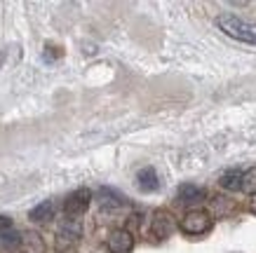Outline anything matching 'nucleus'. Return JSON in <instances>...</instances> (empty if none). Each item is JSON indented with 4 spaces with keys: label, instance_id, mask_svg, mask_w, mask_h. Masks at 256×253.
Instances as JSON below:
<instances>
[{
    "label": "nucleus",
    "instance_id": "1",
    "mask_svg": "<svg viewBox=\"0 0 256 253\" xmlns=\"http://www.w3.org/2000/svg\"><path fill=\"white\" fill-rule=\"evenodd\" d=\"M216 26L226 35L240 40V42H249V45H256V23L244 21L235 14H218L216 16Z\"/></svg>",
    "mask_w": 256,
    "mask_h": 253
},
{
    "label": "nucleus",
    "instance_id": "2",
    "mask_svg": "<svg viewBox=\"0 0 256 253\" xmlns=\"http://www.w3.org/2000/svg\"><path fill=\"white\" fill-rule=\"evenodd\" d=\"M212 228V216L202 209H195V211H188L184 218H181V230L186 235H204V232Z\"/></svg>",
    "mask_w": 256,
    "mask_h": 253
},
{
    "label": "nucleus",
    "instance_id": "3",
    "mask_svg": "<svg viewBox=\"0 0 256 253\" xmlns=\"http://www.w3.org/2000/svg\"><path fill=\"white\" fill-rule=\"evenodd\" d=\"M90 202H92V192L87 190V188H80V190L70 192L66 202H64V211L66 216H80L85 214L87 207H90Z\"/></svg>",
    "mask_w": 256,
    "mask_h": 253
},
{
    "label": "nucleus",
    "instance_id": "4",
    "mask_svg": "<svg viewBox=\"0 0 256 253\" xmlns=\"http://www.w3.org/2000/svg\"><path fill=\"white\" fill-rule=\"evenodd\" d=\"M174 228H176V223H174V216H172L170 211L160 209V211L153 214V221H150V232H153V237L167 239L172 232H174Z\"/></svg>",
    "mask_w": 256,
    "mask_h": 253
},
{
    "label": "nucleus",
    "instance_id": "5",
    "mask_svg": "<svg viewBox=\"0 0 256 253\" xmlns=\"http://www.w3.org/2000/svg\"><path fill=\"white\" fill-rule=\"evenodd\" d=\"M134 237L127 230H113L108 235V251L110 253H132Z\"/></svg>",
    "mask_w": 256,
    "mask_h": 253
},
{
    "label": "nucleus",
    "instance_id": "6",
    "mask_svg": "<svg viewBox=\"0 0 256 253\" xmlns=\"http://www.w3.org/2000/svg\"><path fill=\"white\" fill-rule=\"evenodd\" d=\"M96 202H99L104 209H120V207H127V197L122 192L113 190V188H101L96 192Z\"/></svg>",
    "mask_w": 256,
    "mask_h": 253
},
{
    "label": "nucleus",
    "instance_id": "7",
    "mask_svg": "<svg viewBox=\"0 0 256 253\" xmlns=\"http://www.w3.org/2000/svg\"><path fill=\"white\" fill-rule=\"evenodd\" d=\"M176 200L181 202V204H198V202L204 200V190H200V188L193 183H184V185H178Z\"/></svg>",
    "mask_w": 256,
    "mask_h": 253
},
{
    "label": "nucleus",
    "instance_id": "8",
    "mask_svg": "<svg viewBox=\"0 0 256 253\" xmlns=\"http://www.w3.org/2000/svg\"><path fill=\"white\" fill-rule=\"evenodd\" d=\"M19 244H22L24 253H45V242L40 237L38 232H24L22 237H19Z\"/></svg>",
    "mask_w": 256,
    "mask_h": 253
},
{
    "label": "nucleus",
    "instance_id": "9",
    "mask_svg": "<svg viewBox=\"0 0 256 253\" xmlns=\"http://www.w3.org/2000/svg\"><path fill=\"white\" fill-rule=\"evenodd\" d=\"M136 183H139L141 192H156L160 188V181H158V174L153 167L141 169L139 174H136Z\"/></svg>",
    "mask_w": 256,
    "mask_h": 253
},
{
    "label": "nucleus",
    "instance_id": "10",
    "mask_svg": "<svg viewBox=\"0 0 256 253\" xmlns=\"http://www.w3.org/2000/svg\"><path fill=\"white\" fill-rule=\"evenodd\" d=\"M54 216V202L52 200H45V202H40L36 209H31V214H28V218L36 223H45L50 221Z\"/></svg>",
    "mask_w": 256,
    "mask_h": 253
},
{
    "label": "nucleus",
    "instance_id": "11",
    "mask_svg": "<svg viewBox=\"0 0 256 253\" xmlns=\"http://www.w3.org/2000/svg\"><path fill=\"white\" fill-rule=\"evenodd\" d=\"M240 183H242V174L235 171V169L226 171L221 176V188H226V190H240Z\"/></svg>",
    "mask_w": 256,
    "mask_h": 253
},
{
    "label": "nucleus",
    "instance_id": "12",
    "mask_svg": "<svg viewBox=\"0 0 256 253\" xmlns=\"http://www.w3.org/2000/svg\"><path fill=\"white\" fill-rule=\"evenodd\" d=\"M240 190L242 192H249V195H254V192H256V169H249L247 174H242Z\"/></svg>",
    "mask_w": 256,
    "mask_h": 253
},
{
    "label": "nucleus",
    "instance_id": "13",
    "mask_svg": "<svg viewBox=\"0 0 256 253\" xmlns=\"http://www.w3.org/2000/svg\"><path fill=\"white\" fill-rule=\"evenodd\" d=\"M59 235H62V237H66V239H78L80 237V223L78 221H66L62 225Z\"/></svg>",
    "mask_w": 256,
    "mask_h": 253
},
{
    "label": "nucleus",
    "instance_id": "14",
    "mask_svg": "<svg viewBox=\"0 0 256 253\" xmlns=\"http://www.w3.org/2000/svg\"><path fill=\"white\" fill-rule=\"evenodd\" d=\"M12 228V218L10 216H0V232H5Z\"/></svg>",
    "mask_w": 256,
    "mask_h": 253
},
{
    "label": "nucleus",
    "instance_id": "15",
    "mask_svg": "<svg viewBox=\"0 0 256 253\" xmlns=\"http://www.w3.org/2000/svg\"><path fill=\"white\" fill-rule=\"evenodd\" d=\"M56 56H62V49L59 47H47L45 59H56Z\"/></svg>",
    "mask_w": 256,
    "mask_h": 253
},
{
    "label": "nucleus",
    "instance_id": "16",
    "mask_svg": "<svg viewBox=\"0 0 256 253\" xmlns=\"http://www.w3.org/2000/svg\"><path fill=\"white\" fill-rule=\"evenodd\" d=\"M252 211H254V214H256V192H254V195H252Z\"/></svg>",
    "mask_w": 256,
    "mask_h": 253
},
{
    "label": "nucleus",
    "instance_id": "17",
    "mask_svg": "<svg viewBox=\"0 0 256 253\" xmlns=\"http://www.w3.org/2000/svg\"><path fill=\"white\" fill-rule=\"evenodd\" d=\"M0 63H2V56H0Z\"/></svg>",
    "mask_w": 256,
    "mask_h": 253
}]
</instances>
